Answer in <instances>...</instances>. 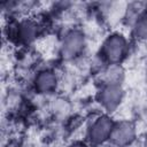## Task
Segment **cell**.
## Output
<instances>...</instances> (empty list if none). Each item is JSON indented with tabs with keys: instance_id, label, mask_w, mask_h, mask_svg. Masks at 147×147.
I'll return each instance as SVG.
<instances>
[{
	"instance_id": "obj_8",
	"label": "cell",
	"mask_w": 147,
	"mask_h": 147,
	"mask_svg": "<svg viewBox=\"0 0 147 147\" xmlns=\"http://www.w3.org/2000/svg\"><path fill=\"white\" fill-rule=\"evenodd\" d=\"M125 76V68L122 64L105 65L99 72L100 84H123Z\"/></svg>"
},
{
	"instance_id": "obj_6",
	"label": "cell",
	"mask_w": 147,
	"mask_h": 147,
	"mask_svg": "<svg viewBox=\"0 0 147 147\" xmlns=\"http://www.w3.org/2000/svg\"><path fill=\"white\" fill-rule=\"evenodd\" d=\"M61 84V77L55 69L45 67L38 69L31 79L33 91L40 95L53 94Z\"/></svg>"
},
{
	"instance_id": "obj_9",
	"label": "cell",
	"mask_w": 147,
	"mask_h": 147,
	"mask_svg": "<svg viewBox=\"0 0 147 147\" xmlns=\"http://www.w3.org/2000/svg\"><path fill=\"white\" fill-rule=\"evenodd\" d=\"M132 37L140 42L147 41V8L139 15V17L130 26Z\"/></svg>"
},
{
	"instance_id": "obj_7",
	"label": "cell",
	"mask_w": 147,
	"mask_h": 147,
	"mask_svg": "<svg viewBox=\"0 0 147 147\" xmlns=\"http://www.w3.org/2000/svg\"><path fill=\"white\" fill-rule=\"evenodd\" d=\"M137 140V126L132 121L121 119L115 121L109 144L114 147L133 146Z\"/></svg>"
},
{
	"instance_id": "obj_2",
	"label": "cell",
	"mask_w": 147,
	"mask_h": 147,
	"mask_svg": "<svg viewBox=\"0 0 147 147\" xmlns=\"http://www.w3.org/2000/svg\"><path fill=\"white\" fill-rule=\"evenodd\" d=\"M87 48V37L78 28L69 29L61 37L59 42V54L67 62H75L83 57Z\"/></svg>"
},
{
	"instance_id": "obj_10",
	"label": "cell",
	"mask_w": 147,
	"mask_h": 147,
	"mask_svg": "<svg viewBox=\"0 0 147 147\" xmlns=\"http://www.w3.org/2000/svg\"><path fill=\"white\" fill-rule=\"evenodd\" d=\"M71 147H90V146L88 145H85V144H75Z\"/></svg>"
},
{
	"instance_id": "obj_12",
	"label": "cell",
	"mask_w": 147,
	"mask_h": 147,
	"mask_svg": "<svg viewBox=\"0 0 147 147\" xmlns=\"http://www.w3.org/2000/svg\"><path fill=\"white\" fill-rule=\"evenodd\" d=\"M129 147H133V146H129Z\"/></svg>"
},
{
	"instance_id": "obj_4",
	"label": "cell",
	"mask_w": 147,
	"mask_h": 147,
	"mask_svg": "<svg viewBox=\"0 0 147 147\" xmlns=\"http://www.w3.org/2000/svg\"><path fill=\"white\" fill-rule=\"evenodd\" d=\"M95 98L103 111L111 115L124 101L125 90L123 84H100Z\"/></svg>"
},
{
	"instance_id": "obj_11",
	"label": "cell",
	"mask_w": 147,
	"mask_h": 147,
	"mask_svg": "<svg viewBox=\"0 0 147 147\" xmlns=\"http://www.w3.org/2000/svg\"><path fill=\"white\" fill-rule=\"evenodd\" d=\"M142 147H147V136L145 137V139L142 141Z\"/></svg>"
},
{
	"instance_id": "obj_3",
	"label": "cell",
	"mask_w": 147,
	"mask_h": 147,
	"mask_svg": "<svg viewBox=\"0 0 147 147\" xmlns=\"http://www.w3.org/2000/svg\"><path fill=\"white\" fill-rule=\"evenodd\" d=\"M115 121L109 114L94 116L86 126V141L90 147H100L109 142Z\"/></svg>"
},
{
	"instance_id": "obj_5",
	"label": "cell",
	"mask_w": 147,
	"mask_h": 147,
	"mask_svg": "<svg viewBox=\"0 0 147 147\" xmlns=\"http://www.w3.org/2000/svg\"><path fill=\"white\" fill-rule=\"evenodd\" d=\"M10 28L11 29L9 36L24 46H29L36 42L41 33L40 23L31 17L18 20L17 22L10 24Z\"/></svg>"
},
{
	"instance_id": "obj_1",
	"label": "cell",
	"mask_w": 147,
	"mask_h": 147,
	"mask_svg": "<svg viewBox=\"0 0 147 147\" xmlns=\"http://www.w3.org/2000/svg\"><path fill=\"white\" fill-rule=\"evenodd\" d=\"M130 51V42L124 33L113 31L101 42L99 49V59L102 64H122L127 57Z\"/></svg>"
}]
</instances>
